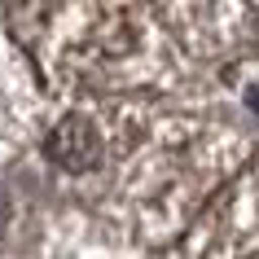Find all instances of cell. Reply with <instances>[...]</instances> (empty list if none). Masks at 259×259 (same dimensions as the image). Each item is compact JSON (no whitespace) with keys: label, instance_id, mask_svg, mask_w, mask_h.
<instances>
[{"label":"cell","instance_id":"obj_1","mask_svg":"<svg viewBox=\"0 0 259 259\" xmlns=\"http://www.w3.org/2000/svg\"><path fill=\"white\" fill-rule=\"evenodd\" d=\"M106 154V137L97 132V123L88 114H62L53 123V132L44 137V158L70 176H83L93 171Z\"/></svg>","mask_w":259,"mask_h":259},{"label":"cell","instance_id":"obj_2","mask_svg":"<svg viewBox=\"0 0 259 259\" xmlns=\"http://www.w3.org/2000/svg\"><path fill=\"white\" fill-rule=\"evenodd\" d=\"M246 101H250V106H255V114H259V83H250V88H246Z\"/></svg>","mask_w":259,"mask_h":259}]
</instances>
